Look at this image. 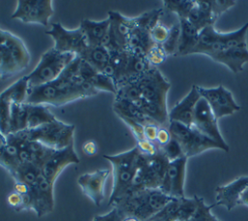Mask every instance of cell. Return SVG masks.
Returning <instances> with one entry per match:
<instances>
[{
    "label": "cell",
    "mask_w": 248,
    "mask_h": 221,
    "mask_svg": "<svg viewBox=\"0 0 248 221\" xmlns=\"http://www.w3.org/2000/svg\"><path fill=\"white\" fill-rule=\"evenodd\" d=\"M159 150L166 156V158L170 162H171L173 160H176V159H178L182 156H185L184 153H183L181 145L173 138H171L170 141L166 145L160 147Z\"/></svg>",
    "instance_id": "obj_37"
},
{
    "label": "cell",
    "mask_w": 248,
    "mask_h": 221,
    "mask_svg": "<svg viewBox=\"0 0 248 221\" xmlns=\"http://www.w3.org/2000/svg\"><path fill=\"white\" fill-rule=\"evenodd\" d=\"M164 7L170 12L175 13L178 18H187L190 11L195 6L193 0H165Z\"/></svg>",
    "instance_id": "obj_31"
},
{
    "label": "cell",
    "mask_w": 248,
    "mask_h": 221,
    "mask_svg": "<svg viewBox=\"0 0 248 221\" xmlns=\"http://www.w3.org/2000/svg\"><path fill=\"white\" fill-rule=\"evenodd\" d=\"M54 41V47L57 51L64 53H74L77 56L81 55L87 48V43L82 30L78 27L69 30L63 27L61 23H51L50 29L46 32Z\"/></svg>",
    "instance_id": "obj_11"
},
{
    "label": "cell",
    "mask_w": 248,
    "mask_h": 221,
    "mask_svg": "<svg viewBox=\"0 0 248 221\" xmlns=\"http://www.w3.org/2000/svg\"><path fill=\"white\" fill-rule=\"evenodd\" d=\"M79 158L74 149V142L69 146L55 150L54 153L46 160V162L42 166V174L48 179L50 182L54 183L59 174L63 170L72 164H78Z\"/></svg>",
    "instance_id": "obj_15"
},
{
    "label": "cell",
    "mask_w": 248,
    "mask_h": 221,
    "mask_svg": "<svg viewBox=\"0 0 248 221\" xmlns=\"http://www.w3.org/2000/svg\"><path fill=\"white\" fill-rule=\"evenodd\" d=\"M238 205L248 206V186L242 191V193H241V195L239 197Z\"/></svg>",
    "instance_id": "obj_48"
},
{
    "label": "cell",
    "mask_w": 248,
    "mask_h": 221,
    "mask_svg": "<svg viewBox=\"0 0 248 221\" xmlns=\"http://www.w3.org/2000/svg\"><path fill=\"white\" fill-rule=\"evenodd\" d=\"M76 57L74 53L59 52L53 47L46 51L35 69L25 76L29 89L55 80Z\"/></svg>",
    "instance_id": "obj_5"
},
{
    "label": "cell",
    "mask_w": 248,
    "mask_h": 221,
    "mask_svg": "<svg viewBox=\"0 0 248 221\" xmlns=\"http://www.w3.org/2000/svg\"><path fill=\"white\" fill-rule=\"evenodd\" d=\"M196 199H197V205H198L197 209L194 215L187 221H220L211 213V208L215 206L214 204L211 205H205L203 199L197 195H196Z\"/></svg>",
    "instance_id": "obj_36"
},
{
    "label": "cell",
    "mask_w": 248,
    "mask_h": 221,
    "mask_svg": "<svg viewBox=\"0 0 248 221\" xmlns=\"http://www.w3.org/2000/svg\"><path fill=\"white\" fill-rule=\"evenodd\" d=\"M211 13L215 19H217L223 13L235 5V1L232 0H210Z\"/></svg>",
    "instance_id": "obj_39"
},
{
    "label": "cell",
    "mask_w": 248,
    "mask_h": 221,
    "mask_svg": "<svg viewBox=\"0 0 248 221\" xmlns=\"http://www.w3.org/2000/svg\"><path fill=\"white\" fill-rule=\"evenodd\" d=\"M28 150L30 153V163L39 168H42V166L55 151V149L36 141H28Z\"/></svg>",
    "instance_id": "obj_28"
},
{
    "label": "cell",
    "mask_w": 248,
    "mask_h": 221,
    "mask_svg": "<svg viewBox=\"0 0 248 221\" xmlns=\"http://www.w3.org/2000/svg\"><path fill=\"white\" fill-rule=\"evenodd\" d=\"M200 98L201 95L197 85H192L189 93L170 110L169 112V120L192 127L196 105Z\"/></svg>",
    "instance_id": "obj_18"
},
{
    "label": "cell",
    "mask_w": 248,
    "mask_h": 221,
    "mask_svg": "<svg viewBox=\"0 0 248 221\" xmlns=\"http://www.w3.org/2000/svg\"><path fill=\"white\" fill-rule=\"evenodd\" d=\"M75 125L67 124L57 118L52 122L34 129H25L16 133L27 141L39 142L52 149L59 150L74 142Z\"/></svg>",
    "instance_id": "obj_6"
},
{
    "label": "cell",
    "mask_w": 248,
    "mask_h": 221,
    "mask_svg": "<svg viewBox=\"0 0 248 221\" xmlns=\"http://www.w3.org/2000/svg\"><path fill=\"white\" fill-rule=\"evenodd\" d=\"M31 187H29L28 185H26L23 182H19V181H15V185H14V191L20 194V195H25L27 193L30 192Z\"/></svg>",
    "instance_id": "obj_47"
},
{
    "label": "cell",
    "mask_w": 248,
    "mask_h": 221,
    "mask_svg": "<svg viewBox=\"0 0 248 221\" xmlns=\"http://www.w3.org/2000/svg\"><path fill=\"white\" fill-rule=\"evenodd\" d=\"M180 26V35H179V44L178 50L176 55H187L192 54L193 49L196 47L199 41L198 31L188 20L187 18H178Z\"/></svg>",
    "instance_id": "obj_22"
},
{
    "label": "cell",
    "mask_w": 248,
    "mask_h": 221,
    "mask_svg": "<svg viewBox=\"0 0 248 221\" xmlns=\"http://www.w3.org/2000/svg\"><path fill=\"white\" fill-rule=\"evenodd\" d=\"M193 127L218 143L222 150L226 152L229 151V146L219 131L217 119L206 101L202 97L196 105Z\"/></svg>",
    "instance_id": "obj_13"
},
{
    "label": "cell",
    "mask_w": 248,
    "mask_h": 221,
    "mask_svg": "<svg viewBox=\"0 0 248 221\" xmlns=\"http://www.w3.org/2000/svg\"><path fill=\"white\" fill-rule=\"evenodd\" d=\"M30 62V54L16 35L0 28V79L23 71Z\"/></svg>",
    "instance_id": "obj_4"
},
{
    "label": "cell",
    "mask_w": 248,
    "mask_h": 221,
    "mask_svg": "<svg viewBox=\"0 0 248 221\" xmlns=\"http://www.w3.org/2000/svg\"><path fill=\"white\" fill-rule=\"evenodd\" d=\"M84 98L85 96L80 91L61 89L52 81L30 88L28 90L25 103L33 105L47 104L54 107H61L71 102Z\"/></svg>",
    "instance_id": "obj_9"
},
{
    "label": "cell",
    "mask_w": 248,
    "mask_h": 221,
    "mask_svg": "<svg viewBox=\"0 0 248 221\" xmlns=\"http://www.w3.org/2000/svg\"><path fill=\"white\" fill-rule=\"evenodd\" d=\"M8 205L16 211L24 210V198L22 195L13 191L7 197Z\"/></svg>",
    "instance_id": "obj_42"
},
{
    "label": "cell",
    "mask_w": 248,
    "mask_h": 221,
    "mask_svg": "<svg viewBox=\"0 0 248 221\" xmlns=\"http://www.w3.org/2000/svg\"><path fill=\"white\" fill-rule=\"evenodd\" d=\"M125 124L129 127V129L131 130L133 136L136 139V142L141 140H144V134H143V125L131 119V118H127V117H120Z\"/></svg>",
    "instance_id": "obj_41"
},
{
    "label": "cell",
    "mask_w": 248,
    "mask_h": 221,
    "mask_svg": "<svg viewBox=\"0 0 248 221\" xmlns=\"http://www.w3.org/2000/svg\"><path fill=\"white\" fill-rule=\"evenodd\" d=\"M56 117L45 105L28 104L27 129H34L44 124L52 122Z\"/></svg>",
    "instance_id": "obj_26"
},
{
    "label": "cell",
    "mask_w": 248,
    "mask_h": 221,
    "mask_svg": "<svg viewBox=\"0 0 248 221\" xmlns=\"http://www.w3.org/2000/svg\"><path fill=\"white\" fill-rule=\"evenodd\" d=\"M187 160L186 156H182L169 163L165 177L159 188L163 193L174 199L185 197L184 182Z\"/></svg>",
    "instance_id": "obj_14"
},
{
    "label": "cell",
    "mask_w": 248,
    "mask_h": 221,
    "mask_svg": "<svg viewBox=\"0 0 248 221\" xmlns=\"http://www.w3.org/2000/svg\"><path fill=\"white\" fill-rule=\"evenodd\" d=\"M179 35H180V26H179V21H178V22L174 23L170 28L169 36H168L167 40L162 44V47L168 56L177 54L178 44H179Z\"/></svg>",
    "instance_id": "obj_35"
},
{
    "label": "cell",
    "mask_w": 248,
    "mask_h": 221,
    "mask_svg": "<svg viewBox=\"0 0 248 221\" xmlns=\"http://www.w3.org/2000/svg\"><path fill=\"white\" fill-rule=\"evenodd\" d=\"M248 186V176H240L233 181L216 187L215 205H223L227 210H232L238 205L239 197L242 191Z\"/></svg>",
    "instance_id": "obj_19"
},
{
    "label": "cell",
    "mask_w": 248,
    "mask_h": 221,
    "mask_svg": "<svg viewBox=\"0 0 248 221\" xmlns=\"http://www.w3.org/2000/svg\"><path fill=\"white\" fill-rule=\"evenodd\" d=\"M140 98H141V93L138 80L129 81L120 85L115 94V100H126L132 102Z\"/></svg>",
    "instance_id": "obj_34"
},
{
    "label": "cell",
    "mask_w": 248,
    "mask_h": 221,
    "mask_svg": "<svg viewBox=\"0 0 248 221\" xmlns=\"http://www.w3.org/2000/svg\"><path fill=\"white\" fill-rule=\"evenodd\" d=\"M138 83L141 98L144 101L168 110L167 94L170 88V83L156 67H151L142 75L138 79Z\"/></svg>",
    "instance_id": "obj_8"
},
{
    "label": "cell",
    "mask_w": 248,
    "mask_h": 221,
    "mask_svg": "<svg viewBox=\"0 0 248 221\" xmlns=\"http://www.w3.org/2000/svg\"><path fill=\"white\" fill-rule=\"evenodd\" d=\"M187 20L200 32L206 26L214 25V22L216 21L212 14L202 12L196 5L190 11L187 16Z\"/></svg>",
    "instance_id": "obj_29"
},
{
    "label": "cell",
    "mask_w": 248,
    "mask_h": 221,
    "mask_svg": "<svg viewBox=\"0 0 248 221\" xmlns=\"http://www.w3.org/2000/svg\"><path fill=\"white\" fill-rule=\"evenodd\" d=\"M51 0H18L11 18L23 23H35L43 26L49 24L54 10Z\"/></svg>",
    "instance_id": "obj_10"
},
{
    "label": "cell",
    "mask_w": 248,
    "mask_h": 221,
    "mask_svg": "<svg viewBox=\"0 0 248 221\" xmlns=\"http://www.w3.org/2000/svg\"><path fill=\"white\" fill-rule=\"evenodd\" d=\"M85 37L87 46L89 47H98L102 45L103 40L106 38L109 28V20L106 18L101 21H94L90 19H83L79 24Z\"/></svg>",
    "instance_id": "obj_21"
},
{
    "label": "cell",
    "mask_w": 248,
    "mask_h": 221,
    "mask_svg": "<svg viewBox=\"0 0 248 221\" xmlns=\"http://www.w3.org/2000/svg\"><path fill=\"white\" fill-rule=\"evenodd\" d=\"M0 134H2V133H1V132H0Z\"/></svg>",
    "instance_id": "obj_50"
},
{
    "label": "cell",
    "mask_w": 248,
    "mask_h": 221,
    "mask_svg": "<svg viewBox=\"0 0 248 221\" xmlns=\"http://www.w3.org/2000/svg\"><path fill=\"white\" fill-rule=\"evenodd\" d=\"M248 22L240 29L229 33H220L213 25L206 26L199 34V41L193 53L204 54L212 60L226 65L232 72L239 73L248 62L246 34Z\"/></svg>",
    "instance_id": "obj_1"
},
{
    "label": "cell",
    "mask_w": 248,
    "mask_h": 221,
    "mask_svg": "<svg viewBox=\"0 0 248 221\" xmlns=\"http://www.w3.org/2000/svg\"><path fill=\"white\" fill-rule=\"evenodd\" d=\"M87 81L98 91H107L112 94H116L117 86L114 80L102 73H95Z\"/></svg>",
    "instance_id": "obj_32"
},
{
    "label": "cell",
    "mask_w": 248,
    "mask_h": 221,
    "mask_svg": "<svg viewBox=\"0 0 248 221\" xmlns=\"http://www.w3.org/2000/svg\"><path fill=\"white\" fill-rule=\"evenodd\" d=\"M13 102L5 91L0 93V132L7 136L9 134V121L11 106Z\"/></svg>",
    "instance_id": "obj_33"
},
{
    "label": "cell",
    "mask_w": 248,
    "mask_h": 221,
    "mask_svg": "<svg viewBox=\"0 0 248 221\" xmlns=\"http://www.w3.org/2000/svg\"><path fill=\"white\" fill-rule=\"evenodd\" d=\"M168 129L171 138L179 142L183 153L187 158L196 156L208 149H221L218 143L202 135L193 126L188 127L179 122L170 121Z\"/></svg>",
    "instance_id": "obj_7"
},
{
    "label": "cell",
    "mask_w": 248,
    "mask_h": 221,
    "mask_svg": "<svg viewBox=\"0 0 248 221\" xmlns=\"http://www.w3.org/2000/svg\"><path fill=\"white\" fill-rule=\"evenodd\" d=\"M169 32H170V28L166 27L165 25L159 22L149 33L154 44L162 45L167 40L169 36Z\"/></svg>",
    "instance_id": "obj_40"
},
{
    "label": "cell",
    "mask_w": 248,
    "mask_h": 221,
    "mask_svg": "<svg viewBox=\"0 0 248 221\" xmlns=\"http://www.w3.org/2000/svg\"><path fill=\"white\" fill-rule=\"evenodd\" d=\"M6 138L7 144L0 155V166L11 174L20 166L19 153L27 140L19 137L17 134H9Z\"/></svg>",
    "instance_id": "obj_20"
},
{
    "label": "cell",
    "mask_w": 248,
    "mask_h": 221,
    "mask_svg": "<svg viewBox=\"0 0 248 221\" xmlns=\"http://www.w3.org/2000/svg\"><path fill=\"white\" fill-rule=\"evenodd\" d=\"M109 173L108 169L97 170L92 173L83 174L78 178V184L81 188L82 193L97 206L104 201L105 185Z\"/></svg>",
    "instance_id": "obj_16"
},
{
    "label": "cell",
    "mask_w": 248,
    "mask_h": 221,
    "mask_svg": "<svg viewBox=\"0 0 248 221\" xmlns=\"http://www.w3.org/2000/svg\"><path fill=\"white\" fill-rule=\"evenodd\" d=\"M78 57L90 65L96 72L102 73L104 68L109 62L111 54L106 47L98 46L93 47H87L85 51Z\"/></svg>",
    "instance_id": "obj_24"
},
{
    "label": "cell",
    "mask_w": 248,
    "mask_h": 221,
    "mask_svg": "<svg viewBox=\"0 0 248 221\" xmlns=\"http://www.w3.org/2000/svg\"><path fill=\"white\" fill-rule=\"evenodd\" d=\"M53 186L54 183L46 179L41 173L36 185L31 187L32 210L35 211L38 217L52 212L54 207Z\"/></svg>",
    "instance_id": "obj_17"
},
{
    "label": "cell",
    "mask_w": 248,
    "mask_h": 221,
    "mask_svg": "<svg viewBox=\"0 0 248 221\" xmlns=\"http://www.w3.org/2000/svg\"><path fill=\"white\" fill-rule=\"evenodd\" d=\"M197 87L201 97L206 101L217 120L240 110L241 107L236 104L231 91L222 84L212 88H204L198 85Z\"/></svg>",
    "instance_id": "obj_12"
},
{
    "label": "cell",
    "mask_w": 248,
    "mask_h": 221,
    "mask_svg": "<svg viewBox=\"0 0 248 221\" xmlns=\"http://www.w3.org/2000/svg\"><path fill=\"white\" fill-rule=\"evenodd\" d=\"M172 199L160 189H142L127 194L113 207L123 216H135L140 221H148Z\"/></svg>",
    "instance_id": "obj_2"
},
{
    "label": "cell",
    "mask_w": 248,
    "mask_h": 221,
    "mask_svg": "<svg viewBox=\"0 0 248 221\" xmlns=\"http://www.w3.org/2000/svg\"><path fill=\"white\" fill-rule=\"evenodd\" d=\"M123 217L124 216L116 207H112V209L106 214L94 216L92 221H121Z\"/></svg>",
    "instance_id": "obj_43"
},
{
    "label": "cell",
    "mask_w": 248,
    "mask_h": 221,
    "mask_svg": "<svg viewBox=\"0 0 248 221\" xmlns=\"http://www.w3.org/2000/svg\"><path fill=\"white\" fill-rule=\"evenodd\" d=\"M160 126H158L155 123H147L143 125V134L144 138L148 140L151 142H156V138H157V133L158 129Z\"/></svg>",
    "instance_id": "obj_45"
},
{
    "label": "cell",
    "mask_w": 248,
    "mask_h": 221,
    "mask_svg": "<svg viewBox=\"0 0 248 221\" xmlns=\"http://www.w3.org/2000/svg\"><path fill=\"white\" fill-rule=\"evenodd\" d=\"M41 173V168L32 163H26L20 165L11 175L15 181L23 182L29 187H33L36 185Z\"/></svg>",
    "instance_id": "obj_27"
},
{
    "label": "cell",
    "mask_w": 248,
    "mask_h": 221,
    "mask_svg": "<svg viewBox=\"0 0 248 221\" xmlns=\"http://www.w3.org/2000/svg\"><path fill=\"white\" fill-rule=\"evenodd\" d=\"M27 119H28V104L13 103L11 106L9 134H16L27 129Z\"/></svg>",
    "instance_id": "obj_25"
},
{
    "label": "cell",
    "mask_w": 248,
    "mask_h": 221,
    "mask_svg": "<svg viewBox=\"0 0 248 221\" xmlns=\"http://www.w3.org/2000/svg\"><path fill=\"white\" fill-rule=\"evenodd\" d=\"M82 150L86 155L92 156L97 152V145L94 141H87L83 143Z\"/></svg>",
    "instance_id": "obj_46"
},
{
    "label": "cell",
    "mask_w": 248,
    "mask_h": 221,
    "mask_svg": "<svg viewBox=\"0 0 248 221\" xmlns=\"http://www.w3.org/2000/svg\"><path fill=\"white\" fill-rule=\"evenodd\" d=\"M162 14H163L162 9H156V10L143 13L140 16L135 17L136 25L140 29H143L150 32L159 23Z\"/></svg>",
    "instance_id": "obj_30"
},
{
    "label": "cell",
    "mask_w": 248,
    "mask_h": 221,
    "mask_svg": "<svg viewBox=\"0 0 248 221\" xmlns=\"http://www.w3.org/2000/svg\"><path fill=\"white\" fill-rule=\"evenodd\" d=\"M171 139L170 133L168 129V127H159L158 133H157V138H156V144L158 147H162L166 145Z\"/></svg>",
    "instance_id": "obj_44"
},
{
    "label": "cell",
    "mask_w": 248,
    "mask_h": 221,
    "mask_svg": "<svg viewBox=\"0 0 248 221\" xmlns=\"http://www.w3.org/2000/svg\"><path fill=\"white\" fill-rule=\"evenodd\" d=\"M121 221H140V220L135 216H124Z\"/></svg>",
    "instance_id": "obj_49"
},
{
    "label": "cell",
    "mask_w": 248,
    "mask_h": 221,
    "mask_svg": "<svg viewBox=\"0 0 248 221\" xmlns=\"http://www.w3.org/2000/svg\"><path fill=\"white\" fill-rule=\"evenodd\" d=\"M168 57V55L166 54L162 45H157L155 44L147 52L146 54V59L148 60V62L150 63V65L152 67H156L160 64H162L166 58Z\"/></svg>",
    "instance_id": "obj_38"
},
{
    "label": "cell",
    "mask_w": 248,
    "mask_h": 221,
    "mask_svg": "<svg viewBox=\"0 0 248 221\" xmlns=\"http://www.w3.org/2000/svg\"><path fill=\"white\" fill-rule=\"evenodd\" d=\"M141 153L137 146L128 151L115 154L104 155L112 167L113 185L108 205L114 206L130 191L136 173L139 168Z\"/></svg>",
    "instance_id": "obj_3"
},
{
    "label": "cell",
    "mask_w": 248,
    "mask_h": 221,
    "mask_svg": "<svg viewBox=\"0 0 248 221\" xmlns=\"http://www.w3.org/2000/svg\"><path fill=\"white\" fill-rule=\"evenodd\" d=\"M112 110L119 117L131 118L142 125H145L147 123H155L142 110H140L130 101L115 100L112 105Z\"/></svg>",
    "instance_id": "obj_23"
}]
</instances>
